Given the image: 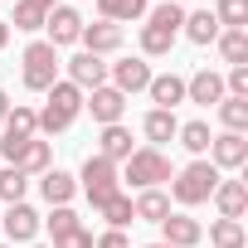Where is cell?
<instances>
[{
    "instance_id": "6da1fadb",
    "label": "cell",
    "mask_w": 248,
    "mask_h": 248,
    "mask_svg": "<svg viewBox=\"0 0 248 248\" xmlns=\"http://www.w3.org/2000/svg\"><path fill=\"white\" fill-rule=\"evenodd\" d=\"M180 25H185V5H170V0H161L156 10H146V25H141V54H146V59L170 54Z\"/></svg>"
},
{
    "instance_id": "7a4b0ae2",
    "label": "cell",
    "mask_w": 248,
    "mask_h": 248,
    "mask_svg": "<svg viewBox=\"0 0 248 248\" xmlns=\"http://www.w3.org/2000/svg\"><path fill=\"white\" fill-rule=\"evenodd\" d=\"M78 112H83V93L73 88V83H54L49 88V97H44V107L34 112L39 117V132H68L73 122H78Z\"/></svg>"
},
{
    "instance_id": "3957f363",
    "label": "cell",
    "mask_w": 248,
    "mask_h": 248,
    "mask_svg": "<svg viewBox=\"0 0 248 248\" xmlns=\"http://www.w3.org/2000/svg\"><path fill=\"white\" fill-rule=\"evenodd\" d=\"M214 185H219V170L209 166V161H190L180 175H170V195L190 209V204H204L209 195H214Z\"/></svg>"
},
{
    "instance_id": "277c9868",
    "label": "cell",
    "mask_w": 248,
    "mask_h": 248,
    "mask_svg": "<svg viewBox=\"0 0 248 248\" xmlns=\"http://www.w3.org/2000/svg\"><path fill=\"white\" fill-rule=\"evenodd\" d=\"M25 88H34V93H49L54 83H59V49L49 44V39H34L30 49H25Z\"/></svg>"
},
{
    "instance_id": "5b68a950",
    "label": "cell",
    "mask_w": 248,
    "mask_h": 248,
    "mask_svg": "<svg viewBox=\"0 0 248 248\" xmlns=\"http://www.w3.org/2000/svg\"><path fill=\"white\" fill-rule=\"evenodd\" d=\"M175 170H170V156L161 151V146H141V151H132L127 156V180L137 185V190H156L161 180H170Z\"/></svg>"
},
{
    "instance_id": "8992f818",
    "label": "cell",
    "mask_w": 248,
    "mask_h": 248,
    "mask_svg": "<svg viewBox=\"0 0 248 248\" xmlns=\"http://www.w3.org/2000/svg\"><path fill=\"white\" fill-rule=\"evenodd\" d=\"M0 127H5V132H0V156H5V161H15V156H20V146L39 132V117H34V107L15 102V107L5 112V122H0Z\"/></svg>"
},
{
    "instance_id": "52a82bcc",
    "label": "cell",
    "mask_w": 248,
    "mask_h": 248,
    "mask_svg": "<svg viewBox=\"0 0 248 248\" xmlns=\"http://www.w3.org/2000/svg\"><path fill=\"white\" fill-rule=\"evenodd\" d=\"M78 180H83V195L93 200V209H102L112 195H122V190H117V180H122V175H117V166H112V161H102V156H88Z\"/></svg>"
},
{
    "instance_id": "ba28073f",
    "label": "cell",
    "mask_w": 248,
    "mask_h": 248,
    "mask_svg": "<svg viewBox=\"0 0 248 248\" xmlns=\"http://www.w3.org/2000/svg\"><path fill=\"white\" fill-rule=\"evenodd\" d=\"M83 107L93 112V122H102V127H112V122H122V112H127V97H122L112 83H102V88H93V93H83Z\"/></svg>"
},
{
    "instance_id": "9c48e42d",
    "label": "cell",
    "mask_w": 248,
    "mask_h": 248,
    "mask_svg": "<svg viewBox=\"0 0 248 248\" xmlns=\"http://www.w3.org/2000/svg\"><path fill=\"white\" fill-rule=\"evenodd\" d=\"M39 224H44V219H39L25 200L0 214V233H10V243H34V238H39Z\"/></svg>"
},
{
    "instance_id": "30bf717a",
    "label": "cell",
    "mask_w": 248,
    "mask_h": 248,
    "mask_svg": "<svg viewBox=\"0 0 248 248\" xmlns=\"http://www.w3.org/2000/svg\"><path fill=\"white\" fill-rule=\"evenodd\" d=\"M243 161H248V137L243 132H224V137L209 141V166L214 170H238Z\"/></svg>"
},
{
    "instance_id": "8fae6325",
    "label": "cell",
    "mask_w": 248,
    "mask_h": 248,
    "mask_svg": "<svg viewBox=\"0 0 248 248\" xmlns=\"http://www.w3.org/2000/svg\"><path fill=\"white\" fill-rule=\"evenodd\" d=\"M185 97L200 102V107H219V102L229 97V93H224V73H214V68L190 73V78H185Z\"/></svg>"
},
{
    "instance_id": "7c38bea8",
    "label": "cell",
    "mask_w": 248,
    "mask_h": 248,
    "mask_svg": "<svg viewBox=\"0 0 248 248\" xmlns=\"http://www.w3.org/2000/svg\"><path fill=\"white\" fill-rule=\"evenodd\" d=\"M107 73H112V88H117L122 97H127V93H146V83L156 78L146 59H122V63H112Z\"/></svg>"
},
{
    "instance_id": "4fadbf2b",
    "label": "cell",
    "mask_w": 248,
    "mask_h": 248,
    "mask_svg": "<svg viewBox=\"0 0 248 248\" xmlns=\"http://www.w3.org/2000/svg\"><path fill=\"white\" fill-rule=\"evenodd\" d=\"M44 30H49V44H54V49H59V44H78V34H83V15H78L73 5H54L49 20H44Z\"/></svg>"
},
{
    "instance_id": "5bb4252c",
    "label": "cell",
    "mask_w": 248,
    "mask_h": 248,
    "mask_svg": "<svg viewBox=\"0 0 248 248\" xmlns=\"http://www.w3.org/2000/svg\"><path fill=\"white\" fill-rule=\"evenodd\" d=\"M68 83H73L78 93H93V88L107 83V63H102L97 54H73V59H68Z\"/></svg>"
},
{
    "instance_id": "9a60e30c",
    "label": "cell",
    "mask_w": 248,
    "mask_h": 248,
    "mask_svg": "<svg viewBox=\"0 0 248 248\" xmlns=\"http://www.w3.org/2000/svg\"><path fill=\"white\" fill-rule=\"evenodd\" d=\"M83 54H117L122 49V25H112V20H97V25H83Z\"/></svg>"
},
{
    "instance_id": "2e32d148",
    "label": "cell",
    "mask_w": 248,
    "mask_h": 248,
    "mask_svg": "<svg viewBox=\"0 0 248 248\" xmlns=\"http://www.w3.org/2000/svg\"><path fill=\"white\" fill-rule=\"evenodd\" d=\"M161 243H170V248H195L200 238H204V229H200V219H190V214H166L161 219Z\"/></svg>"
},
{
    "instance_id": "e0dca14e",
    "label": "cell",
    "mask_w": 248,
    "mask_h": 248,
    "mask_svg": "<svg viewBox=\"0 0 248 248\" xmlns=\"http://www.w3.org/2000/svg\"><path fill=\"white\" fill-rule=\"evenodd\" d=\"M209 200L219 204V219H243V209H248V185H243V180H219Z\"/></svg>"
},
{
    "instance_id": "ac0fdd59",
    "label": "cell",
    "mask_w": 248,
    "mask_h": 248,
    "mask_svg": "<svg viewBox=\"0 0 248 248\" xmlns=\"http://www.w3.org/2000/svg\"><path fill=\"white\" fill-rule=\"evenodd\" d=\"M146 93H151V102L161 112H175V102H185V78L180 73H161V78L146 83Z\"/></svg>"
},
{
    "instance_id": "d6986e66",
    "label": "cell",
    "mask_w": 248,
    "mask_h": 248,
    "mask_svg": "<svg viewBox=\"0 0 248 248\" xmlns=\"http://www.w3.org/2000/svg\"><path fill=\"white\" fill-rule=\"evenodd\" d=\"M97 156L102 161H127L132 156V132L127 127H122V122H112V127H102V137H97Z\"/></svg>"
},
{
    "instance_id": "ffe728a7",
    "label": "cell",
    "mask_w": 248,
    "mask_h": 248,
    "mask_svg": "<svg viewBox=\"0 0 248 248\" xmlns=\"http://www.w3.org/2000/svg\"><path fill=\"white\" fill-rule=\"evenodd\" d=\"M49 161H54V151H49V141H39V137H30L25 146H20V156L10 161L15 170H25V175H44L49 170Z\"/></svg>"
},
{
    "instance_id": "44dd1931",
    "label": "cell",
    "mask_w": 248,
    "mask_h": 248,
    "mask_svg": "<svg viewBox=\"0 0 248 248\" xmlns=\"http://www.w3.org/2000/svg\"><path fill=\"white\" fill-rule=\"evenodd\" d=\"M180 34H185L190 44H214V39H219V20H214V10H190L185 25H180Z\"/></svg>"
},
{
    "instance_id": "7402d4cb",
    "label": "cell",
    "mask_w": 248,
    "mask_h": 248,
    "mask_svg": "<svg viewBox=\"0 0 248 248\" xmlns=\"http://www.w3.org/2000/svg\"><path fill=\"white\" fill-rule=\"evenodd\" d=\"M39 190H44V200H49V209H54V204H68V200L78 195V180H73L68 170H44Z\"/></svg>"
},
{
    "instance_id": "603a6c76",
    "label": "cell",
    "mask_w": 248,
    "mask_h": 248,
    "mask_svg": "<svg viewBox=\"0 0 248 248\" xmlns=\"http://www.w3.org/2000/svg\"><path fill=\"white\" fill-rule=\"evenodd\" d=\"M219 54H224V63H233V68H243L248 63V30H219Z\"/></svg>"
},
{
    "instance_id": "cb8c5ba5",
    "label": "cell",
    "mask_w": 248,
    "mask_h": 248,
    "mask_svg": "<svg viewBox=\"0 0 248 248\" xmlns=\"http://www.w3.org/2000/svg\"><path fill=\"white\" fill-rule=\"evenodd\" d=\"M141 132H146V141H170L175 132H180V122H175V112H161V107H151L146 112V122H141Z\"/></svg>"
},
{
    "instance_id": "d4e9b609",
    "label": "cell",
    "mask_w": 248,
    "mask_h": 248,
    "mask_svg": "<svg viewBox=\"0 0 248 248\" xmlns=\"http://www.w3.org/2000/svg\"><path fill=\"white\" fill-rule=\"evenodd\" d=\"M97 10H102V20H112V25H127V20H141L151 5H146V0H97Z\"/></svg>"
},
{
    "instance_id": "484cf974",
    "label": "cell",
    "mask_w": 248,
    "mask_h": 248,
    "mask_svg": "<svg viewBox=\"0 0 248 248\" xmlns=\"http://www.w3.org/2000/svg\"><path fill=\"white\" fill-rule=\"evenodd\" d=\"M132 214H137V219H151V224H161V219L170 214V200H166L161 190H141V195L132 200Z\"/></svg>"
},
{
    "instance_id": "4316f807",
    "label": "cell",
    "mask_w": 248,
    "mask_h": 248,
    "mask_svg": "<svg viewBox=\"0 0 248 248\" xmlns=\"http://www.w3.org/2000/svg\"><path fill=\"white\" fill-rule=\"evenodd\" d=\"M209 243H214V248H243V243H248L243 219H214V224H209Z\"/></svg>"
},
{
    "instance_id": "83f0119b",
    "label": "cell",
    "mask_w": 248,
    "mask_h": 248,
    "mask_svg": "<svg viewBox=\"0 0 248 248\" xmlns=\"http://www.w3.org/2000/svg\"><path fill=\"white\" fill-rule=\"evenodd\" d=\"M175 137H180V146L195 151V156H204L209 141H214V137H209V122H180V132H175Z\"/></svg>"
},
{
    "instance_id": "f1b7e54d",
    "label": "cell",
    "mask_w": 248,
    "mask_h": 248,
    "mask_svg": "<svg viewBox=\"0 0 248 248\" xmlns=\"http://www.w3.org/2000/svg\"><path fill=\"white\" fill-rule=\"evenodd\" d=\"M25 190H30V175H25V170H15V166L0 170V200H5V204H20Z\"/></svg>"
},
{
    "instance_id": "f546056e",
    "label": "cell",
    "mask_w": 248,
    "mask_h": 248,
    "mask_svg": "<svg viewBox=\"0 0 248 248\" xmlns=\"http://www.w3.org/2000/svg\"><path fill=\"white\" fill-rule=\"evenodd\" d=\"M219 122H224V132H243L248 127V97H224L219 102Z\"/></svg>"
},
{
    "instance_id": "4dcf8cb0",
    "label": "cell",
    "mask_w": 248,
    "mask_h": 248,
    "mask_svg": "<svg viewBox=\"0 0 248 248\" xmlns=\"http://www.w3.org/2000/svg\"><path fill=\"white\" fill-rule=\"evenodd\" d=\"M97 214H102V219H107L112 229H127V224L137 219V214H132V195H112V200H107V204H102Z\"/></svg>"
},
{
    "instance_id": "1f68e13d",
    "label": "cell",
    "mask_w": 248,
    "mask_h": 248,
    "mask_svg": "<svg viewBox=\"0 0 248 248\" xmlns=\"http://www.w3.org/2000/svg\"><path fill=\"white\" fill-rule=\"evenodd\" d=\"M214 20H219V25H229V30H243V25H248V0H219Z\"/></svg>"
},
{
    "instance_id": "d6a6232c",
    "label": "cell",
    "mask_w": 248,
    "mask_h": 248,
    "mask_svg": "<svg viewBox=\"0 0 248 248\" xmlns=\"http://www.w3.org/2000/svg\"><path fill=\"white\" fill-rule=\"evenodd\" d=\"M44 224H49V233H54V238H63V233H73V229H83V219H78V214H73L68 204H54V214H49Z\"/></svg>"
},
{
    "instance_id": "836d02e7",
    "label": "cell",
    "mask_w": 248,
    "mask_h": 248,
    "mask_svg": "<svg viewBox=\"0 0 248 248\" xmlns=\"http://www.w3.org/2000/svg\"><path fill=\"white\" fill-rule=\"evenodd\" d=\"M44 20H49V15H44L39 5L20 0V5H15V20H10V25H15V30H44Z\"/></svg>"
},
{
    "instance_id": "e575fe53",
    "label": "cell",
    "mask_w": 248,
    "mask_h": 248,
    "mask_svg": "<svg viewBox=\"0 0 248 248\" xmlns=\"http://www.w3.org/2000/svg\"><path fill=\"white\" fill-rule=\"evenodd\" d=\"M224 93H229V97H248V63H243V68H229Z\"/></svg>"
},
{
    "instance_id": "d590c367",
    "label": "cell",
    "mask_w": 248,
    "mask_h": 248,
    "mask_svg": "<svg viewBox=\"0 0 248 248\" xmlns=\"http://www.w3.org/2000/svg\"><path fill=\"white\" fill-rule=\"evenodd\" d=\"M93 248H132V238L122 233V229H107V233H97V238H93Z\"/></svg>"
},
{
    "instance_id": "8d00e7d4",
    "label": "cell",
    "mask_w": 248,
    "mask_h": 248,
    "mask_svg": "<svg viewBox=\"0 0 248 248\" xmlns=\"http://www.w3.org/2000/svg\"><path fill=\"white\" fill-rule=\"evenodd\" d=\"M54 248H93V233H88V229H73V233L54 238Z\"/></svg>"
},
{
    "instance_id": "74e56055",
    "label": "cell",
    "mask_w": 248,
    "mask_h": 248,
    "mask_svg": "<svg viewBox=\"0 0 248 248\" xmlns=\"http://www.w3.org/2000/svg\"><path fill=\"white\" fill-rule=\"evenodd\" d=\"M10 44V20H0V49Z\"/></svg>"
},
{
    "instance_id": "f35d334b",
    "label": "cell",
    "mask_w": 248,
    "mask_h": 248,
    "mask_svg": "<svg viewBox=\"0 0 248 248\" xmlns=\"http://www.w3.org/2000/svg\"><path fill=\"white\" fill-rule=\"evenodd\" d=\"M5 112H10V97H5V88H0V122H5Z\"/></svg>"
},
{
    "instance_id": "ab89813d",
    "label": "cell",
    "mask_w": 248,
    "mask_h": 248,
    "mask_svg": "<svg viewBox=\"0 0 248 248\" xmlns=\"http://www.w3.org/2000/svg\"><path fill=\"white\" fill-rule=\"evenodd\" d=\"M146 248H170V243H146Z\"/></svg>"
},
{
    "instance_id": "60d3db41",
    "label": "cell",
    "mask_w": 248,
    "mask_h": 248,
    "mask_svg": "<svg viewBox=\"0 0 248 248\" xmlns=\"http://www.w3.org/2000/svg\"><path fill=\"white\" fill-rule=\"evenodd\" d=\"M170 5H185V0H170Z\"/></svg>"
},
{
    "instance_id": "b9f144b4",
    "label": "cell",
    "mask_w": 248,
    "mask_h": 248,
    "mask_svg": "<svg viewBox=\"0 0 248 248\" xmlns=\"http://www.w3.org/2000/svg\"><path fill=\"white\" fill-rule=\"evenodd\" d=\"M25 248H39V243H25Z\"/></svg>"
},
{
    "instance_id": "7bdbcfd3",
    "label": "cell",
    "mask_w": 248,
    "mask_h": 248,
    "mask_svg": "<svg viewBox=\"0 0 248 248\" xmlns=\"http://www.w3.org/2000/svg\"><path fill=\"white\" fill-rule=\"evenodd\" d=\"M0 248H10V243H0Z\"/></svg>"
}]
</instances>
